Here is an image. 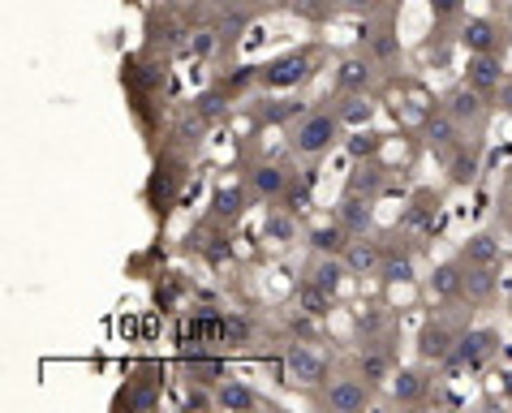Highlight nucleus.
<instances>
[{
	"mask_svg": "<svg viewBox=\"0 0 512 413\" xmlns=\"http://www.w3.org/2000/svg\"><path fill=\"white\" fill-rule=\"evenodd\" d=\"M254 323L246 315H224V345H250Z\"/></svg>",
	"mask_w": 512,
	"mask_h": 413,
	"instance_id": "nucleus-31",
	"label": "nucleus"
},
{
	"mask_svg": "<svg viewBox=\"0 0 512 413\" xmlns=\"http://www.w3.org/2000/svg\"><path fill=\"white\" fill-rule=\"evenodd\" d=\"M263 392L259 388H250V383H241V379H229L224 375L216 383V409H229V413H254V409H263Z\"/></svg>",
	"mask_w": 512,
	"mask_h": 413,
	"instance_id": "nucleus-9",
	"label": "nucleus"
},
{
	"mask_svg": "<svg viewBox=\"0 0 512 413\" xmlns=\"http://www.w3.org/2000/svg\"><path fill=\"white\" fill-rule=\"evenodd\" d=\"M340 9L353 13V18H375L383 9V0H340Z\"/></svg>",
	"mask_w": 512,
	"mask_h": 413,
	"instance_id": "nucleus-36",
	"label": "nucleus"
},
{
	"mask_svg": "<svg viewBox=\"0 0 512 413\" xmlns=\"http://www.w3.org/2000/svg\"><path fill=\"white\" fill-rule=\"evenodd\" d=\"M379 280L383 284H414L418 280V263L409 250H388L383 254V267H379Z\"/></svg>",
	"mask_w": 512,
	"mask_h": 413,
	"instance_id": "nucleus-22",
	"label": "nucleus"
},
{
	"mask_svg": "<svg viewBox=\"0 0 512 413\" xmlns=\"http://www.w3.org/2000/svg\"><path fill=\"white\" fill-rule=\"evenodd\" d=\"M332 302H336V297L327 293V289H319L310 276L302 280V289H297V306H302L310 319H327V315H332Z\"/></svg>",
	"mask_w": 512,
	"mask_h": 413,
	"instance_id": "nucleus-25",
	"label": "nucleus"
},
{
	"mask_svg": "<svg viewBox=\"0 0 512 413\" xmlns=\"http://www.w3.org/2000/svg\"><path fill=\"white\" fill-rule=\"evenodd\" d=\"M508 319H512V302H508Z\"/></svg>",
	"mask_w": 512,
	"mask_h": 413,
	"instance_id": "nucleus-40",
	"label": "nucleus"
},
{
	"mask_svg": "<svg viewBox=\"0 0 512 413\" xmlns=\"http://www.w3.org/2000/svg\"><path fill=\"white\" fill-rule=\"evenodd\" d=\"M284 375H289V383H302V388H323L327 358L306 345H289V353H284Z\"/></svg>",
	"mask_w": 512,
	"mask_h": 413,
	"instance_id": "nucleus-5",
	"label": "nucleus"
},
{
	"mask_svg": "<svg viewBox=\"0 0 512 413\" xmlns=\"http://www.w3.org/2000/svg\"><path fill=\"white\" fill-rule=\"evenodd\" d=\"M310 280L319 284V289H327L332 297H340V289H345V280H349V267L340 254H315V263H310Z\"/></svg>",
	"mask_w": 512,
	"mask_h": 413,
	"instance_id": "nucleus-14",
	"label": "nucleus"
},
{
	"mask_svg": "<svg viewBox=\"0 0 512 413\" xmlns=\"http://www.w3.org/2000/svg\"><path fill=\"white\" fill-rule=\"evenodd\" d=\"M340 134H345V121H340L336 112H310V117L297 121L289 147H293V155H306V160H315V155L332 151V142H340Z\"/></svg>",
	"mask_w": 512,
	"mask_h": 413,
	"instance_id": "nucleus-2",
	"label": "nucleus"
},
{
	"mask_svg": "<svg viewBox=\"0 0 512 413\" xmlns=\"http://www.w3.org/2000/svg\"><path fill=\"white\" fill-rule=\"evenodd\" d=\"M418 358L431 362V366H444L452 358V349H457V332H452L448 323H426L418 332Z\"/></svg>",
	"mask_w": 512,
	"mask_h": 413,
	"instance_id": "nucleus-8",
	"label": "nucleus"
},
{
	"mask_svg": "<svg viewBox=\"0 0 512 413\" xmlns=\"http://www.w3.org/2000/svg\"><path fill=\"white\" fill-rule=\"evenodd\" d=\"M426 142H431V151L452 155V151L461 147V121L452 117L448 108L444 112H431V117H426Z\"/></svg>",
	"mask_w": 512,
	"mask_h": 413,
	"instance_id": "nucleus-13",
	"label": "nucleus"
},
{
	"mask_svg": "<svg viewBox=\"0 0 512 413\" xmlns=\"http://www.w3.org/2000/svg\"><path fill=\"white\" fill-rule=\"evenodd\" d=\"M478 173V155H469L465 147L452 151V185H469Z\"/></svg>",
	"mask_w": 512,
	"mask_h": 413,
	"instance_id": "nucleus-32",
	"label": "nucleus"
},
{
	"mask_svg": "<svg viewBox=\"0 0 512 413\" xmlns=\"http://www.w3.org/2000/svg\"><path fill=\"white\" fill-rule=\"evenodd\" d=\"M336 82H340V91L353 95V91H371V82H375V61L371 56H345L336 69Z\"/></svg>",
	"mask_w": 512,
	"mask_h": 413,
	"instance_id": "nucleus-16",
	"label": "nucleus"
},
{
	"mask_svg": "<svg viewBox=\"0 0 512 413\" xmlns=\"http://www.w3.org/2000/svg\"><path fill=\"white\" fill-rule=\"evenodd\" d=\"M444 108L457 117L461 125H478L482 117H487V95H482L478 87H469V82H461V87H452Z\"/></svg>",
	"mask_w": 512,
	"mask_h": 413,
	"instance_id": "nucleus-10",
	"label": "nucleus"
},
{
	"mask_svg": "<svg viewBox=\"0 0 512 413\" xmlns=\"http://www.w3.org/2000/svg\"><path fill=\"white\" fill-rule=\"evenodd\" d=\"M250 190L259 198H280L289 190V173H284L280 164H254L250 168Z\"/></svg>",
	"mask_w": 512,
	"mask_h": 413,
	"instance_id": "nucleus-21",
	"label": "nucleus"
},
{
	"mask_svg": "<svg viewBox=\"0 0 512 413\" xmlns=\"http://www.w3.org/2000/svg\"><path fill=\"white\" fill-rule=\"evenodd\" d=\"M224 99H229V87H211V91H203V95H198L194 99V117L198 121H216L220 117V112H224Z\"/></svg>",
	"mask_w": 512,
	"mask_h": 413,
	"instance_id": "nucleus-29",
	"label": "nucleus"
},
{
	"mask_svg": "<svg viewBox=\"0 0 512 413\" xmlns=\"http://www.w3.org/2000/svg\"><path fill=\"white\" fill-rule=\"evenodd\" d=\"M457 39L465 52H500V26H495V18H469Z\"/></svg>",
	"mask_w": 512,
	"mask_h": 413,
	"instance_id": "nucleus-15",
	"label": "nucleus"
},
{
	"mask_svg": "<svg viewBox=\"0 0 512 413\" xmlns=\"http://www.w3.org/2000/svg\"><path fill=\"white\" fill-rule=\"evenodd\" d=\"M426 293L435 302H461L465 293V263H439L431 276H426Z\"/></svg>",
	"mask_w": 512,
	"mask_h": 413,
	"instance_id": "nucleus-11",
	"label": "nucleus"
},
{
	"mask_svg": "<svg viewBox=\"0 0 512 413\" xmlns=\"http://www.w3.org/2000/svg\"><path fill=\"white\" fill-rule=\"evenodd\" d=\"M121 405H125V413H147L160 405V388H134L130 396H121Z\"/></svg>",
	"mask_w": 512,
	"mask_h": 413,
	"instance_id": "nucleus-33",
	"label": "nucleus"
},
{
	"mask_svg": "<svg viewBox=\"0 0 512 413\" xmlns=\"http://www.w3.org/2000/svg\"><path fill=\"white\" fill-rule=\"evenodd\" d=\"M241 211H246V190H241V185H220V190L211 194V216L216 220L233 224V220H241Z\"/></svg>",
	"mask_w": 512,
	"mask_h": 413,
	"instance_id": "nucleus-23",
	"label": "nucleus"
},
{
	"mask_svg": "<svg viewBox=\"0 0 512 413\" xmlns=\"http://www.w3.org/2000/svg\"><path fill=\"white\" fill-rule=\"evenodd\" d=\"M495 104H500V108L508 112V117H512V74L500 82V91H495Z\"/></svg>",
	"mask_w": 512,
	"mask_h": 413,
	"instance_id": "nucleus-38",
	"label": "nucleus"
},
{
	"mask_svg": "<svg viewBox=\"0 0 512 413\" xmlns=\"http://www.w3.org/2000/svg\"><path fill=\"white\" fill-rule=\"evenodd\" d=\"M500 345H504V340H500L495 327H469V332L457 336V349H452V358L444 366L461 370V375H478V370H487L495 362Z\"/></svg>",
	"mask_w": 512,
	"mask_h": 413,
	"instance_id": "nucleus-1",
	"label": "nucleus"
},
{
	"mask_svg": "<svg viewBox=\"0 0 512 413\" xmlns=\"http://www.w3.org/2000/svg\"><path fill=\"white\" fill-rule=\"evenodd\" d=\"M289 216H293V211H289ZM289 216H267L263 220V237L272 241V246H289V241H297V229H293Z\"/></svg>",
	"mask_w": 512,
	"mask_h": 413,
	"instance_id": "nucleus-30",
	"label": "nucleus"
},
{
	"mask_svg": "<svg viewBox=\"0 0 512 413\" xmlns=\"http://www.w3.org/2000/svg\"><path fill=\"white\" fill-rule=\"evenodd\" d=\"M297 108H302V104H284V99H276V104L259 108V121H263V125H280V121H289Z\"/></svg>",
	"mask_w": 512,
	"mask_h": 413,
	"instance_id": "nucleus-34",
	"label": "nucleus"
},
{
	"mask_svg": "<svg viewBox=\"0 0 512 413\" xmlns=\"http://www.w3.org/2000/svg\"><path fill=\"white\" fill-rule=\"evenodd\" d=\"M358 375L371 383V388H383V383L392 379V362H388V353L383 349H366L362 358H358Z\"/></svg>",
	"mask_w": 512,
	"mask_h": 413,
	"instance_id": "nucleus-27",
	"label": "nucleus"
},
{
	"mask_svg": "<svg viewBox=\"0 0 512 413\" xmlns=\"http://www.w3.org/2000/svg\"><path fill=\"white\" fill-rule=\"evenodd\" d=\"M500 392L508 396V401H512V366L504 370V375H500Z\"/></svg>",
	"mask_w": 512,
	"mask_h": 413,
	"instance_id": "nucleus-39",
	"label": "nucleus"
},
{
	"mask_svg": "<svg viewBox=\"0 0 512 413\" xmlns=\"http://www.w3.org/2000/svg\"><path fill=\"white\" fill-rule=\"evenodd\" d=\"M426 9H431L435 22H452V18H461L465 0H426Z\"/></svg>",
	"mask_w": 512,
	"mask_h": 413,
	"instance_id": "nucleus-35",
	"label": "nucleus"
},
{
	"mask_svg": "<svg viewBox=\"0 0 512 413\" xmlns=\"http://www.w3.org/2000/svg\"><path fill=\"white\" fill-rule=\"evenodd\" d=\"M284 194H289V211H293V216H297V211H306V203H310V185H293L289 181V190H284Z\"/></svg>",
	"mask_w": 512,
	"mask_h": 413,
	"instance_id": "nucleus-37",
	"label": "nucleus"
},
{
	"mask_svg": "<svg viewBox=\"0 0 512 413\" xmlns=\"http://www.w3.org/2000/svg\"><path fill=\"white\" fill-rule=\"evenodd\" d=\"M500 254H504V246L495 241V233H469L461 241V263H469V267H495Z\"/></svg>",
	"mask_w": 512,
	"mask_h": 413,
	"instance_id": "nucleus-17",
	"label": "nucleus"
},
{
	"mask_svg": "<svg viewBox=\"0 0 512 413\" xmlns=\"http://www.w3.org/2000/svg\"><path fill=\"white\" fill-rule=\"evenodd\" d=\"M371 401H375V388L362 375H340V379L327 383V392H323V405L332 413H358Z\"/></svg>",
	"mask_w": 512,
	"mask_h": 413,
	"instance_id": "nucleus-4",
	"label": "nucleus"
},
{
	"mask_svg": "<svg viewBox=\"0 0 512 413\" xmlns=\"http://www.w3.org/2000/svg\"><path fill=\"white\" fill-rule=\"evenodd\" d=\"M310 74H315V52H310V48H293V52L276 56L272 65H263L259 82L267 91H293V87H302Z\"/></svg>",
	"mask_w": 512,
	"mask_h": 413,
	"instance_id": "nucleus-3",
	"label": "nucleus"
},
{
	"mask_svg": "<svg viewBox=\"0 0 512 413\" xmlns=\"http://www.w3.org/2000/svg\"><path fill=\"white\" fill-rule=\"evenodd\" d=\"M388 392H392V401H396V405H418L422 396H426V379H422V370H418V366H401V370H392Z\"/></svg>",
	"mask_w": 512,
	"mask_h": 413,
	"instance_id": "nucleus-18",
	"label": "nucleus"
},
{
	"mask_svg": "<svg viewBox=\"0 0 512 413\" xmlns=\"http://www.w3.org/2000/svg\"><path fill=\"white\" fill-rule=\"evenodd\" d=\"M375 112H379V108L371 104V99H366V91H353V95H345V104L336 108V117L345 121L349 130H362V125L375 121Z\"/></svg>",
	"mask_w": 512,
	"mask_h": 413,
	"instance_id": "nucleus-24",
	"label": "nucleus"
},
{
	"mask_svg": "<svg viewBox=\"0 0 512 413\" xmlns=\"http://www.w3.org/2000/svg\"><path fill=\"white\" fill-rule=\"evenodd\" d=\"M495 289H500V276H495V267H469L465 263V293L461 302H491Z\"/></svg>",
	"mask_w": 512,
	"mask_h": 413,
	"instance_id": "nucleus-19",
	"label": "nucleus"
},
{
	"mask_svg": "<svg viewBox=\"0 0 512 413\" xmlns=\"http://www.w3.org/2000/svg\"><path fill=\"white\" fill-rule=\"evenodd\" d=\"M465 82H469V87H478L482 95H495V91H500V82H504V61H500V52H469V61H465Z\"/></svg>",
	"mask_w": 512,
	"mask_h": 413,
	"instance_id": "nucleus-7",
	"label": "nucleus"
},
{
	"mask_svg": "<svg viewBox=\"0 0 512 413\" xmlns=\"http://www.w3.org/2000/svg\"><path fill=\"white\" fill-rule=\"evenodd\" d=\"M349 229L340 220H332V224H315V229L306 233V241H310V250L315 254H345V246H349Z\"/></svg>",
	"mask_w": 512,
	"mask_h": 413,
	"instance_id": "nucleus-20",
	"label": "nucleus"
},
{
	"mask_svg": "<svg viewBox=\"0 0 512 413\" xmlns=\"http://www.w3.org/2000/svg\"><path fill=\"white\" fill-rule=\"evenodd\" d=\"M371 203H375V198H366L358 190H345V198L336 203V220L345 224L349 233H371V224H375Z\"/></svg>",
	"mask_w": 512,
	"mask_h": 413,
	"instance_id": "nucleus-12",
	"label": "nucleus"
},
{
	"mask_svg": "<svg viewBox=\"0 0 512 413\" xmlns=\"http://www.w3.org/2000/svg\"><path fill=\"white\" fill-rule=\"evenodd\" d=\"M383 185H388V177H383V168L375 164V160H358V168L349 173V190H358V194H366V198H375Z\"/></svg>",
	"mask_w": 512,
	"mask_h": 413,
	"instance_id": "nucleus-28",
	"label": "nucleus"
},
{
	"mask_svg": "<svg viewBox=\"0 0 512 413\" xmlns=\"http://www.w3.org/2000/svg\"><path fill=\"white\" fill-rule=\"evenodd\" d=\"M383 254H388V250H383V246H379V241H375L371 233H353L340 259H345L349 276H379V267H383Z\"/></svg>",
	"mask_w": 512,
	"mask_h": 413,
	"instance_id": "nucleus-6",
	"label": "nucleus"
},
{
	"mask_svg": "<svg viewBox=\"0 0 512 413\" xmlns=\"http://www.w3.org/2000/svg\"><path fill=\"white\" fill-rule=\"evenodd\" d=\"M383 138L379 130H371V125H362V130H353L349 138H345V151L353 155V160H375V155L383 151Z\"/></svg>",
	"mask_w": 512,
	"mask_h": 413,
	"instance_id": "nucleus-26",
	"label": "nucleus"
}]
</instances>
